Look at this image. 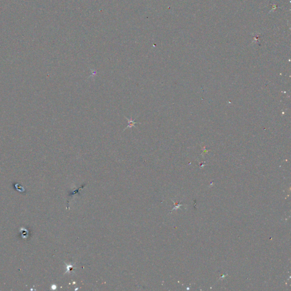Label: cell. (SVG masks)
<instances>
[{
    "instance_id": "1",
    "label": "cell",
    "mask_w": 291,
    "mask_h": 291,
    "mask_svg": "<svg viewBox=\"0 0 291 291\" xmlns=\"http://www.w3.org/2000/svg\"><path fill=\"white\" fill-rule=\"evenodd\" d=\"M124 117H125V118H126V120L128 121V126H127L126 128H125V129L123 130V131H124L125 129H126V128H131V127H133V126H134V127H135V126H134V125H135V124H136V123H138V122H135V120H136V118H135L134 120H132V117L131 116V117H130V119H128V118L124 116Z\"/></svg>"
}]
</instances>
